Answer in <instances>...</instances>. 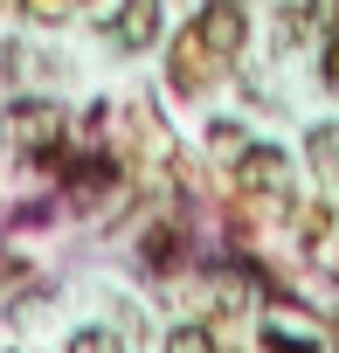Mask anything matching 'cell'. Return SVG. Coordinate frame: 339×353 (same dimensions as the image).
Instances as JSON below:
<instances>
[{"instance_id": "1", "label": "cell", "mask_w": 339, "mask_h": 353, "mask_svg": "<svg viewBox=\"0 0 339 353\" xmlns=\"http://www.w3.org/2000/svg\"><path fill=\"white\" fill-rule=\"evenodd\" d=\"M236 49H243V8L215 0V8L194 21V35H187V56H174V83H201V77L222 70Z\"/></svg>"}, {"instance_id": "2", "label": "cell", "mask_w": 339, "mask_h": 353, "mask_svg": "<svg viewBox=\"0 0 339 353\" xmlns=\"http://www.w3.org/2000/svg\"><path fill=\"white\" fill-rule=\"evenodd\" d=\"M111 35H118V42H132V49H138V42H152V35H159V0H125V14L111 21Z\"/></svg>"}, {"instance_id": "3", "label": "cell", "mask_w": 339, "mask_h": 353, "mask_svg": "<svg viewBox=\"0 0 339 353\" xmlns=\"http://www.w3.org/2000/svg\"><path fill=\"white\" fill-rule=\"evenodd\" d=\"M236 173H243L249 188H277L284 173H291V166H284V152H270V145H256V152H249V159H243Z\"/></svg>"}, {"instance_id": "4", "label": "cell", "mask_w": 339, "mask_h": 353, "mask_svg": "<svg viewBox=\"0 0 339 353\" xmlns=\"http://www.w3.org/2000/svg\"><path fill=\"white\" fill-rule=\"evenodd\" d=\"M311 173H318V181H339V125L311 132Z\"/></svg>"}, {"instance_id": "5", "label": "cell", "mask_w": 339, "mask_h": 353, "mask_svg": "<svg viewBox=\"0 0 339 353\" xmlns=\"http://www.w3.org/2000/svg\"><path fill=\"white\" fill-rule=\"evenodd\" d=\"M70 353H125V339H118V332H104V325H90V332H76V339H70Z\"/></svg>"}, {"instance_id": "6", "label": "cell", "mask_w": 339, "mask_h": 353, "mask_svg": "<svg viewBox=\"0 0 339 353\" xmlns=\"http://www.w3.org/2000/svg\"><path fill=\"white\" fill-rule=\"evenodd\" d=\"M166 353H215V339H208L201 325H187V332H174V346H166Z\"/></svg>"}, {"instance_id": "7", "label": "cell", "mask_w": 339, "mask_h": 353, "mask_svg": "<svg viewBox=\"0 0 339 353\" xmlns=\"http://www.w3.org/2000/svg\"><path fill=\"white\" fill-rule=\"evenodd\" d=\"M325 77L339 83V35H332V49H325Z\"/></svg>"}]
</instances>
